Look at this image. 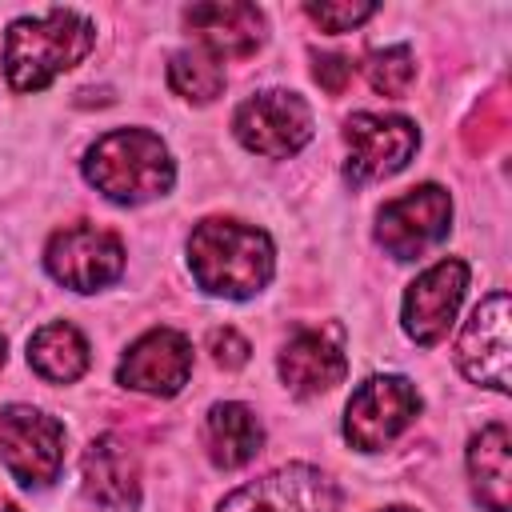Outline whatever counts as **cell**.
Listing matches in <instances>:
<instances>
[{
    "mask_svg": "<svg viewBox=\"0 0 512 512\" xmlns=\"http://www.w3.org/2000/svg\"><path fill=\"white\" fill-rule=\"evenodd\" d=\"M448 220H452L448 192L440 184H420L380 208L376 236H380L384 252H392L396 260H412V256L428 252L448 232Z\"/></svg>",
    "mask_w": 512,
    "mask_h": 512,
    "instance_id": "cell-7",
    "label": "cell"
},
{
    "mask_svg": "<svg viewBox=\"0 0 512 512\" xmlns=\"http://www.w3.org/2000/svg\"><path fill=\"white\" fill-rule=\"evenodd\" d=\"M28 364L52 380V384H68L88 368V344L72 324H44L32 340H28Z\"/></svg>",
    "mask_w": 512,
    "mask_h": 512,
    "instance_id": "cell-19",
    "label": "cell"
},
{
    "mask_svg": "<svg viewBox=\"0 0 512 512\" xmlns=\"http://www.w3.org/2000/svg\"><path fill=\"white\" fill-rule=\"evenodd\" d=\"M220 512H336V488L308 464H288L236 488Z\"/></svg>",
    "mask_w": 512,
    "mask_h": 512,
    "instance_id": "cell-10",
    "label": "cell"
},
{
    "mask_svg": "<svg viewBox=\"0 0 512 512\" xmlns=\"http://www.w3.org/2000/svg\"><path fill=\"white\" fill-rule=\"evenodd\" d=\"M508 320H512L508 296L504 292L488 296L484 304H476V312L460 336V348H456L464 376L476 384H488L496 392H508Z\"/></svg>",
    "mask_w": 512,
    "mask_h": 512,
    "instance_id": "cell-12",
    "label": "cell"
},
{
    "mask_svg": "<svg viewBox=\"0 0 512 512\" xmlns=\"http://www.w3.org/2000/svg\"><path fill=\"white\" fill-rule=\"evenodd\" d=\"M48 272L68 284L72 292H96L108 280L120 276L124 268V248L112 232L92 228V224H72L52 236L48 244Z\"/></svg>",
    "mask_w": 512,
    "mask_h": 512,
    "instance_id": "cell-9",
    "label": "cell"
},
{
    "mask_svg": "<svg viewBox=\"0 0 512 512\" xmlns=\"http://www.w3.org/2000/svg\"><path fill=\"white\" fill-rule=\"evenodd\" d=\"M344 140H348V180L356 184L400 172L420 144L412 120L380 116V112H356L344 128Z\"/></svg>",
    "mask_w": 512,
    "mask_h": 512,
    "instance_id": "cell-8",
    "label": "cell"
},
{
    "mask_svg": "<svg viewBox=\"0 0 512 512\" xmlns=\"http://www.w3.org/2000/svg\"><path fill=\"white\" fill-rule=\"evenodd\" d=\"M188 372H192L188 340L172 328H156V332L140 336L128 348V356L120 360L116 380L124 388H136V392H148V396H176L188 384Z\"/></svg>",
    "mask_w": 512,
    "mask_h": 512,
    "instance_id": "cell-13",
    "label": "cell"
},
{
    "mask_svg": "<svg viewBox=\"0 0 512 512\" xmlns=\"http://www.w3.org/2000/svg\"><path fill=\"white\" fill-rule=\"evenodd\" d=\"M208 456H212V464H220V468H240V464H248L256 452H260V444H264V428H260V420H256V412L252 408H244V404H216L212 412H208Z\"/></svg>",
    "mask_w": 512,
    "mask_h": 512,
    "instance_id": "cell-18",
    "label": "cell"
},
{
    "mask_svg": "<svg viewBox=\"0 0 512 512\" xmlns=\"http://www.w3.org/2000/svg\"><path fill=\"white\" fill-rule=\"evenodd\" d=\"M84 176L120 204H144L172 188V156L156 132L116 128L88 148Z\"/></svg>",
    "mask_w": 512,
    "mask_h": 512,
    "instance_id": "cell-3",
    "label": "cell"
},
{
    "mask_svg": "<svg viewBox=\"0 0 512 512\" xmlns=\"http://www.w3.org/2000/svg\"><path fill=\"white\" fill-rule=\"evenodd\" d=\"M416 76V64H412V52L408 48H384L368 60V84L384 96H400Z\"/></svg>",
    "mask_w": 512,
    "mask_h": 512,
    "instance_id": "cell-21",
    "label": "cell"
},
{
    "mask_svg": "<svg viewBox=\"0 0 512 512\" xmlns=\"http://www.w3.org/2000/svg\"><path fill=\"white\" fill-rule=\"evenodd\" d=\"M312 76L320 80V88H328V92L336 96V92H344V84L352 80V60H348V56H336V52H324V56H316Z\"/></svg>",
    "mask_w": 512,
    "mask_h": 512,
    "instance_id": "cell-24",
    "label": "cell"
},
{
    "mask_svg": "<svg viewBox=\"0 0 512 512\" xmlns=\"http://www.w3.org/2000/svg\"><path fill=\"white\" fill-rule=\"evenodd\" d=\"M324 32H348V28H356L360 20H368L376 8L372 4H308L304 8Z\"/></svg>",
    "mask_w": 512,
    "mask_h": 512,
    "instance_id": "cell-22",
    "label": "cell"
},
{
    "mask_svg": "<svg viewBox=\"0 0 512 512\" xmlns=\"http://www.w3.org/2000/svg\"><path fill=\"white\" fill-rule=\"evenodd\" d=\"M420 412V396L408 380L400 376H372L364 380L348 408H344V436L360 452H376L392 444Z\"/></svg>",
    "mask_w": 512,
    "mask_h": 512,
    "instance_id": "cell-5",
    "label": "cell"
},
{
    "mask_svg": "<svg viewBox=\"0 0 512 512\" xmlns=\"http://www.w3.org/2000/svg\"><path fill=\"white\" fill-rule=\"evenodd\" d=\"M348 372V360L336 344V332H296L280 352V376L296 396H320L336 388Z\"/></svg>",
    "mask_w": 512,
    "mask_h": 512,
    "instance_id": "cell-15",
    "label": "cell"
},
{
    "mask_svg": "<svg viewBox=\"0 0 512 512\" xmlns=\"http://www.w3.org/2000/svg\"><path fill=\"white\" fill-rule=\"evenodd\" d=\"M0 456L20 484L44 488L64 464V424L36 408L12 404L0 412Z\"/></svg>",
    "mask_w": 512,
    "mask_h": 512,
    "instance_id": "cell-4",
    "label": "cell"
},
{
    "mask_svg": "<svg viewBox=\"0 0 512 512\" xmlns=\"http://www.w3.org/2000/svg\"><path fill=\"white\" fill-rule=\"evenodd\" d=\"M84 488L104 508H136V500H140L136 452L120 436L92 440L84 452Z\"/></svg>",
    "mask_w": 512,
    "mask_h": 512,
    "instance_id": "cell-16",
    "label": "cell"
},
{
    "mask_svg": "<svg viewBox=\"0 0 512 512\" xmlns=\"http://www.w3.org/2000/svg\"><path fill=\"white\" fill-rule=\"evenodd\" d=\"M208 352H212V360L220 368H240L248 360V340L240 332H232V328H212L208 332Z\"/></svg>",
    "mask_w": 512,
    "mask_h": 512,
    "instance_id": "cell-23",
    "label": "cell"
},
{
    "mask_svg": "<svg viewBox=\"0 0 512 512\" xmlns=\"http://www.w3.org/2000/svg\"><path fill=\"white\" fill-rule=\"evenodd\" d=\"M168 80H172V88H176L184 100L208 104V100H216L220 88H224V68H220V60H216L212 52L192 48V52H176V56H172Z\"/></svg>",
    "mask_w": 512,
    "mask_h": 512,
    "instance_id": "cell-20",
    "label": "cell"
},
{
    "mask_svg": "<svg viewBox=\"0 0 512 512\" xmlns=\"http://www.w3.org/2000/svg\"><path fill=\"white\" fill-rule=\"evenodd\" d=\"M0 364H4V336H0Z\"/></svg>",
    "mask_w": 512,
    "mask_h": 512,
    "instance_id": "cell-26",
    "label": "cell"
},
{
    "mask_svg": "<svg viewBox=\"0 0 512 512\" xmlns=\"http://www.w3.org/2000/svg\"><path fill=\"white\" fill-rule=\"evenodd\" d=\"M92 48V24L68 8H48L44 16H24L4 36V72L12 88L32 92L76 68Z\"/></svg>",
    "mask_w": 512,
    "mask_h": 512,
    "instance_id": "cell-2",
    "label": "cell"
},
{
    "mask_svg": "<svg viewBox=\"0 0 512 512\" xmlns=\"http://www.w3.org/2000/svg\"><path fill=\"white\" fill-rule=\"evenodd\" d=\"M0 512H16V504H12V500H4V496H0Z\"/></svg>",
    "mask_w": 512,
    "mask_h": 512,
    "instance_id": "cell-25",
    "label": "cell"
},
{
    "mask_svg": "<svg viewBox=\"0 0 512 512\" xmlns=\"http://www.w3.org/2000/svg\"><path fill=\"white\" fill-rule=\"evenodd\" d=\"M468 472H472V488H476L480 504L488 512H508L512 464H508V428L504 424H488V428H480V436H472Z\"/></svg>",
    "mask_w": 512,
    "mask_h": 512,
    "instance_id": "cell-17",
    "label": "cell"
},
{
    "mask_svg": "<svg viewBox=\"0 0 512 512\" xmlns=\"http://www.w3.org/2000/svg\"><path fill=\"white\" fill-rule=\"evenodd\" d=\"M188 264L200 288L244 300L272 276V244L260 228L240 220H204L188 236Z\"/></svg>",
    "mask_w": 512,
    "mask_h": 512,
    "instance_id": "cell-1",
    "label": "cell"
},
{
    "mask_svg": "<svg viewBox=\"0 0 512 512\" xmlns=\"http://www.w3.org/2000/svg\"><path fill=\"white\" fill-rule=\"evenodd\" d=\"M464 288H468V264L464 260H440L424 276H416V284L404 296L408 336L416 344H436L452 328V316L464 300Z\"/></svg>",
    "mask_w": 512,
    "mask_h": 512,
    "instance_id": "cell-11",
    "label": "cell"
},
{
    "mask_svg": "<svg viewBox=\"0 0 512 512\" xmlns=\"http://www.w3.org/2000/svg\"><path fill=\"white\" fill-rule=\"evenodd\" d=\"M388 512H412V508H388Z\"/></svg>",
    "mask_w": 512,
    "mask_h": 512,
    "instance_id": "cell-27",
    "label": "cell"
},
{
    "mask_svg": "<svg viewBox=\"0 0 512 512\" xmlns=\"http://www.w3.org/2000/svg\"><path fill=\"white\" fill-rule=\"evenodd\" d=\"M236 136L248 152L292 156L312 136V112L296 92H256L236 108Z\"/></svg>",
    "mask_w": 512,
    "mask_h": 512,
    "instance_id": "cell-6",
    "label": "cell"
},
{
    "mask_svg": "<svg viewBox=\"0 0 512 512\" xmlns=\"http://www.w3.org/2000/svg\"><path fill=\"white\" fill-rule=\"evenodd\" d=\"M184 24L200 36V44L212 56H252L264 40V16L240 0L192 4L184 12Z\"/></svg>",
    "mask_w": 512,
    "mask_h": 512,
    "instance_id": "cell-14",
    "label": "cell"
}]
</instances>
